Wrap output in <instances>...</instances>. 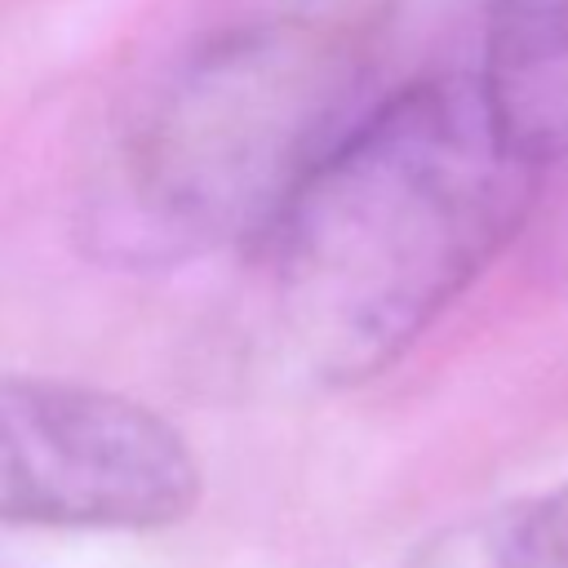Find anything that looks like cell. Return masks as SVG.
<instances>
[{
	"instance_id": "7a4b0ae2",
	"label": "cell",
	"mask_w": 568,
	"mask_h": 568,
	"mask_svg": "<svg viewBox=\"0 0 568 568\" xmlns=\"http://www.w3.org/2000/svg\"><path fill=\"white\" fill-rule=\"evenodd\" d=\"M359 53L315 18H253L195 44L133 115L84 195L111 266H182L262 240L351 124Z\"/></svg>"
},
{
	"instance_id": "6da1fadb",
	"label": "cell",
	"mask_w": 568,
	"mask_h": 568,
	"mask_svg": "<svg viewBox=\"0 0 568 568\" xmlns=\"http://www.w3.org/2000/svg\"><path fill=\"white\" fill-rule=\"evenodd\" d=\"M537 169L479 80H422L351 120L266 226L280 328L320 382L386 373L519 231Z\"/></svg>"
},
{
	"instance_id": "3957f363",
	"label": "cell",
	"mask_w": 568,
	"mask_h": 568,
	"mask_svg": "<svg viewBox=\"0 0 568 568\" xmlns=\"http://www.w3.org/2000/svg\"><path fill=\"white\" fill-rule=\"evenodd\" d=\"M200 462L155 408L31 373H0V524L151 532L191 515Z\"/></svg>"
},
{
	"instance_id": "5b68a950",
	"label": "cell",
	"mask_w": 568,
	"mask_h": 568,
	"mask_svg": "<svg viewBox=\"0 0 568 568\" xmlns=\"http://www.w3.org/2000/svg\"><path fill=\"white\" fill-rule=\"evenodd\" d=\"M479 568H568V479L501 510L484 532Z\"/></svg>"
},
{
	"instance_id": "277c9868",
	"label": "cell",
	"mask_w": 568,
	"mask_h": 568,
	"mask_svg": "<svg viewBox=\"0 0 568 568\" xmlns=\"http://www.w3.org/2000/svg\"><path fill=\"white\" fill-rule=\"evenodd\" d=\"M475 80L532 164L568 160V0H493Z\"/></svg>"
}]
</instances>
